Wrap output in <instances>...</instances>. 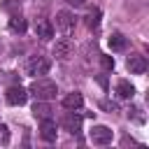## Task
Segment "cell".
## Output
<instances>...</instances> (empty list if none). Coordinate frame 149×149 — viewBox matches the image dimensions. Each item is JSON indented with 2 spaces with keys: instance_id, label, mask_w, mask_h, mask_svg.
<instances>
[{
  "instance_id": "cell-1",
  "label": "cell",
  "mask_w": 149,
  "mask_h": 149,
  "mask_svg": "<svg viewBox=\"0 0 149 149\" xmlns=\"http://www.w3.org/2000/svg\"><path fill=\"white\" fill-rule=\"evenodd\" d=\"M30 93H33L37 100H51V98H56V93H58V86H56L51 79H44V77H40V79H35V81L30 84Z\"/></svg>"
},
{
  "instance_id": "cell-2",
  "label": "cell",
  "mask_w": 149,
  "mask_h": 149,
  "mask_svg": "<svg viewBox=\"0 0 149 149\" xmlns=\"http://www.w3.org/2000/svg\"><path fill=\"white\" fill-rule=\"evenodd\" d=\"M49 68H51L49 58L37 54V56H30V58H28V63H26V74H30V77H42V74L49 72Z\"/></svg>"
},
{
  "instance_id": "cell-3",
  "label": "cell",
  "mask_w": 149,
  "mask_h": 149,
  "mask_svg": "<svg viewBox=\"0 0 149 149\" xmlns=\"http://www.w3.org/2000/svg\"><path fill=\"white\" fill-rule=\"evenodd\" d=\"M88 137H91V142H93V144H109V142H112V137H114V130H112L109 126L98 123V126H93V128L88 130Z\"/></svg>"
},
{
  "instance_id": "cell-4",
  "label": "cell",
  "mask_w": 149,
  "mask_h": 149,
  "mask_svg": "<svg viewBox=\"0 0 149 149\" xmlns=\"http://www.w3.org/2000/svg\"><path fill=\"white\" fill-rule=\"evenodd\" d=\"M56 28L61 30V33H70L72 28H74V16H72V12H68V9H61L58 14H56Z\"/></svg>"
},
{
  "instance_id": "cell-5",
  "label": "cell",
  "mask_w": 149,
  "mask_h": 149,
  "mask_svg": "<svg viewBox=\"0 0 149 149\" xmlns=\"http://www.w3.org/2000/svg\"><path fill=\"white\" fill-rule=\"evenodd\" d=\"M5 98H7L9 105H23L28 100V91L23 86H9L7 93H5Z\"/></svg>"
},
{
  "instance_id": "cell-6",
  "label": "cell",
  "mask_w": 149,
  "mask_h": 149,
  "mask_svg": "<svg viewBox=\"0 0 149 149\" xmlns=\"http://www.w3.org/2000/svg\"><path fill=\"white\" fill-rule=\"evenodd\" d=\"M126 68L130 70V74H144V70H147V58L140 56V54H133V56H128Z\"/></svg>"
},
{
  "instance_id": "cell-7",
  "label": "cell",
  "mask_w": 149,
  "mask_h": 149,
  "mask_svg": "<svg viewBox=\"0 0 149 149\" xmlns=\"http://www.w3.org/2000/svg\"><path fill=\"white\" fill-rule=\"evenodd\" d=\"M63 128H65L68 133L77 135V133H79V128H81V116H79V114H74V109H70V112L63 116Z\"/></svg>"
},
{
  "instance_id": "cell-8",
  "label": "cell",
  "mask_w": 149,
  "mask_h": 149,
  "mask_svg": "<svg viewBox=\"0 0 149 149\" xmlns=\"http://www.w3.org/2000/svg\"><path fill=\"white\" fill-rule=\"evenodd\" d=\"M54 56H56L58 61H65V58H70V56H72V42H70L68 37L58 40V42L54 44Z\"/></svg>"
},
{
  "instance_id": "cell-9",
  "label": "cell",
  "mask_w": 149,
  "mask_h": 149,
  "mask_svg": "<svg viewBox=\"0 0 149 149\" xmlns=\"http://www.w3.org/2000/svg\"><path fill=\"white\" fill-rule=\"evenodd\" d=\"M56 135H58V128L51 119H42V126H40V137L47 140V142H56Z\"/></svg>"
},
{
  "instance_id": "cell-10",
  "label": "cell",
  "mask_w": 149,
  "mask_h": 149,
  "mask_svg": "<svg viewBox=\"0 0 149 149\" xmlns=\"http://www.w3.org/2000/svg\"><path fill=\"white\" fill-rule=\"evenodd\" d=\"M35 35H37L40 40H51V37H54V26H51L47 19H40V21L35 23Z\"/></svg>"
},
{
  "instance_id": "cell-11",
  "label": "cell",
  "mask_w": 149,
  "mask_h": 149,
  "mask_svg": "<svg viewBox=\"0 0 149 149\" xmlns=\"http://www.w3.org/2000/svg\"><path fill=\"white\" fill-rule=\"evenodd\" d=\"M81 105H84V98H81V93H77V91H74V93H68V95L63 98V107H65V109H74V112H77V109H81Z\"/></svg>"
},
{
  "instance_id": "cell-12",
  "label": "cell",
  "mask_w": 149,
  "mask_h": 149,
  "mask_svg": "<svg viewBox=\"0 0 149 149\" xmlns=\"http://www.w3.org/2000/svg\"><path fill=\"white\" fill-rule=\"evenodd\" d=\"M33 116L40 119V121H42V119H49V116H51V105H49L47 100H37V102L33 105Z\"/></svg>"
},
{
  "instance_id": "cell-13",
  "label": "cell",
  "mask_w": 149,
  "mask_h": 149,
  "mask_svg": "<svg viewBox=\"0 0 149 149\" xmlns=\"http://www.w3.org/2000/svg\"><path fill=\"white\" fill-rule=\"evenodd\" d=\"M116 95H119V98H133V95H135V86H133L130 81L121 79V81H116Z\"/></svg>"
},
{
  "instance_id": "cell-14",
  "label": "cell",
  "mask_w": 149,
  "mask_h": 149,
  "mask_svg": "<svg viewBox=\"0 0 149 149\" xmlns=\"http://www.w3.org/2000/svg\"><path fill=\"white\" fill-rule=\"evenodd\" d=\"M100 16H102V12H100L98 7H91V9L86 12V16H84V19H86V26H88L91 30L98 28V26H100Z\"/></svg>"
},
{
  "instance_id": "cell-15",
  "label": "cell",
  "mask_w": 149,
  "mask_h": 149,
  "mask_svg": "<svg viewBox=\"0 0 149 149\" xmlns=\"http://www.w3.org/2000/svg\"><path fill=\"white\" fill-rule=\"evenodd\" d=\"M109 47H112V51H123V49H126V37H123L121 33H112Z\"/></svg>"
},
{
  "instance_id": "cell-16",
  "label": "cell",
  "mask_w": 149,
  "mask_h": 149,
  "mask_svg": "<svg viewBox=\"0 0 149 149\" xmlns=\"http://www.w3.org/2000/svg\"><path fill=\"white\" fill-rule=\"evenodd\" d=\"M9 28H12L14 33H23V30H26V19H21V16H12V19H9Z\"/></svg>"
},
{
  "instance_id": "cell-17",
  "label": "cell",
  "mask_w": 149,
  "mask_h": 149,
  "mask_svg": "<svg viewBox=\"0 0 149 149\" xmlns=\"http://www.w3.org/2000/svg\"><path fill=\"white\" fill-rule=\"evenodd\" d=\"M7 142H9V128L0 123V144H7Z\"/></svg>"
},
{
  "instance_id": "cell-18",
  "label": "cell",
  "mask_w": 149,
  "mask_h": 149,
  "mask_svg": "<svg viewBox=\"0 0 149 149\" xmlns=\"http://www.w3.org/2000/svg\"><path fill=\"white\" fill-rule=\"evenodd\" d=\"M100 63H102L105 70H112V68H114V58H112V56H100Z\"/></svg>"
},
{
  "instance_id": "cell-19",
  "label": "cell",
  "mask_w": 149,
  "mask_h": 149,
  "mask_svg": "<svg viewBox=\"0 0 149 149\" xmlns=\"http://www.w3.org/2000/svg\"><path fill=\"white\" fill-rule=\"evenodd\" d=\"M140 112H142V109H140V107H133V109H130V112H128V116H133V119H135V121H140V123H142V121H144V116H142V114H140Z\"/></svg>"
},
{
  "instance_id": "cell-20",
  "label": "cell",
  "mask_w": 149,
  "mask_h": 149,
  "mask_svg": "<svg viewBox=\"0 0 149 149\" xmlns=\"http://www.w3.org/2000/svg\"><path fill=\"white\" fill-rule=\"evenodd\" d=\"M102 107H105V109H109V114H112V112H116V102H102Z\"/></svg>"
},
{
  "instance_id": "cell-21",
  "label": "cell",
  "mask_w": 149,
  "mask_h": 149,
  "mask_svg": "<svg viewBox=\"0 0 149 149\" xmlns=\"http://www.w3.org/2000/svg\"><path fill=\"white\" fill-rule=\"evenodd\" d=\"M84 2H86V0H68V5H70V7H81Z\"/></svg>"
}]
</instances>
